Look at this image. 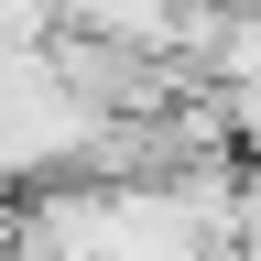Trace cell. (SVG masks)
<instances>
[{
	"label": "cell",
	"mask_w": 261,
	"mask_h": 261,
	"mask_svg": "<svg viewBox=\"0 0 261 261\" xmlns=\"http://www.w3.org/2000/svg\"><path fill=\"white\" fill-rule=\"evenodd\" d=\"M0 261H22V196H0Z\"/></svg>",
	"instance_id": "obj_3"
},
{
	"label": "cell",
	"mask_w": 261,
	"mask_h": 261,
	"mask_svg": "<svg viewBox=\"0 0 261 261\" xmlns=\"http://www.w3.org/2000/svg\"><path fill=\"white\" fill-rule=\"evenodd\" d=\"M76 0H0V55H44Z\"/></svg>",
	"instance_id": "obj_1"
},
{
	"label": "cell",
	"mask_w": 261,
	"mask_h": 261,
	"mask_svg": "<svg viewBox=\"0 0 261 261\" xmlns=\"http://www.w3.org/2000/svg\"><path fill=\"white\" fill-rule=\"evenodd\" d=\"M240 261H261V163L240 174Z\"/></svg>",
	"instance_id": "obj_2"
}]
</instances>
